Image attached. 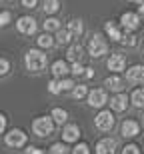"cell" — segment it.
Masks as SVG:
<instances>
[{
    "label": "cell",
    "instance_id": "obj_9",
    "mask_svg": "<svg viewBox=\"0 0 144 154\" xmlns=\"http://www.w3.org/2000/svg\"><path fill=\"white\" fill-rule=\"evenodd\" d=\"M106 68L112 70L114 74H120L122 70L126 68V56L124 54H118V52L110 54V58L106 60Z\"/></svg>",
    "mask_w": 144,
    "mask_h": 154
},
{
    "label": "cell",
    "instance_id": "obj_24",
    "mask_svg": "<svg viewBox=\"0 0 144 154\" xmlns=\"http://www.w3.org/2000/svg\"><path fill=\"white\" fill-rule=\"evenodd\" d=\"M42 28H44V32H54V30H60V20L54 16L46 18L44 20V24H42Z\"/></svg>",
    "mask_w": 144,
    "mask_h": 154
},
{
    "label": "cell",
    "instance_id": "obj_18",
    "mask_svg": "<svg viewBox=\"0 0 144 154\" xmlns=\"http://www.w3.org/2000/svg\"><path fill=\"white\" fill-rule=\"evenodd\" d=\"M82 54H84V50H82L80 44H70L68 50H66V58H68L72 64H74V62H80Z\"/></svg>",
    "mask_w": 144,
    "mask_h": 154
},
{
    "label": "cell",
    "instance_id": "obj_5",
    "mask_svg": "<svg viewBox=\"0 0 144 154\" xmlns=\"http://www.w3.org/2000/svg\"><path fill=\"white\" fill-rule=\"evenodd\" d=\"M116 124V118H114V112L110 110H100L96 116H94V126H96L100 132H110Z\"/></svg>",
    "mask_w": 144,
    "mask_h": 154
},
{
    "label": "cell",
    "instance_id": "obj_7",
    "mask_svg": "<svg viewBox=\"0 0 144 154\" xmlns=\"http://www.w3.org/2000/svg\"><path fill=\"white\" fill-rule=\"evenodd\" d=\"M88 106H92V108H102L104 104L108 102V94L104 88H94V90L88 92Z\"/></svg>",
    "mask_w": 144,
    "mask_h": 154
},
{
    "label": "cell",
    "instance_id": "obj_10",
    "mask_svg": "<svg viewBox=\"0 0 144 154\" xmlns=\"http://www.w3.org/2000/svg\"><path fill=\"white\" fill-rule=\"evenodd\" d=\"M116 148H118V142H116V138H102V140H98L96 142V154H116Z\"/></svg>",
    "mask_w": 144,
    "mask_h": 154
},
{
    "label": "cell",
    "instance_id": "obj_22",
    "mask_svg": "<svg viewBox=\"0 0 144 154\" xmlns=\"http://www.w3.org/2000/svg\"><path fill=\"white\" fill-rule=\"evenodd\" d=\"M72 38H74V36H72V32H70L68 28H60L58 30V36H56V42L60 46H66V44H70Z\"/></svg>",
    "mask_w": 144,
    "mask_h": 154
},
{
    "label": "cell",
    "instance_id": "obj_33",
    "mask_svg": "<svg viewBox=\"0 0 144 154\" xmlns=\"http://www.w3.org/2000/svg\"><path fill=\"white\" fill-rule=\"evenodd\" d=\"M70 70H72V74H74V76H84V70H86V68H84L80 62H74L72 66H70Z\"/></svg>",
    "mask_w": 144,
    "mask_h": 154
},
{
    "label": "cell",
    "instance_id": "obj_13",
    "mask_svg": "<svg viewBox=\"0 0 144 154\" xmlns=\"http://www.w3.org/2000/svg\"><path fill=\"white\" fill-rule=\"evenodd\" d=\"M126 80L132 84H142L144 82V66L142 64H134L126 70Z\"/></svg>",
    "mask_w": 144,
    "mask_h": 154
},
{
    "label": "cell",
    "instance_id": "obj_14",
    "mask_svg": "<svg viewBox=\"0 0 144 154\" xmlns=\"http://www.w3.org/2000/svg\"><path fill=\"white\" fill-rule=\"evenodd\" d=\"M138 132H140V124L136 122V120L128 118V120H124V122L120 124V134L124 138H134Z\"/></svg>",
    "mask_w": 144,
    "mask_h": 154
},
{
    "label": "cell",
    "instance_id": "obj_4",
    "mask_svg": "<svg viewBox=\"0 0 144 154\" xmlns=\"http://www.w3.org/2000/svg\"><path fill=\"white\" fill-rule=\"evenodd\" d=\"M28 140V134L22 130V128H10V130L4 134V144L10 146V148H22Z\"/></svg>",
    "mask_w": 144,
    "mask_h": 154
},
{
    "label": "cell",
    "instance_id": "obj_21",
    "mask_svg": "<svg viewBox=\"0 0 144 154\" xmlns=\"http://www.w3.org/2000/svg\"><path fill=\"white\" fill-rule=\"evenodd\" d=\"M50 116L52 118H54V122H56V124H66V120H68V112H66V110L64 108H54L50 112Z\"/></svg>",
    "mask_w": 144,
    "mask_h": 154
},
{
    "label": "cell",
    "instance_id": "obj_31",
    "mask_svg": "<svg viewBox=\"0 0 144 154\" xmlns=\"http://www.w3.org/2000/svg\"><path fill=\"white\" fill-rule=\"evenodd\" d=\"M72 154H90V148H88V144L78 142L74 148H72Z\"/></svg>",
    "mask_w": 144,
    "mask_h": 154
},
{
    "label": "cell",
    "instance_id": "obj_16",
    "mask_svg": "<svg viewBox=\"0 0 144 154\" xmlns=\"http://www.w3.org/2000/svg\"><path fill=\"white\" fill-rule=\"evenodd\" d=\"M52 76H54V78H66V74H68V72H72V70H70V66H68V62H66V60H56V62L52 64Z\"/></svg>",
    "mask_w": 144,
    "mask_h": 154
},
{
    "label": "cell",
    "instance_id": "obj_28",
    "mask_svg": "<svg viewBox=\"0 0 144 154\" xmlns=\"http://www.w3.org/2000/svg\"><path fill=\"white\" fill-rule=\"evenodd\" d=\"M88 92H90V90H88V86H86V84H76V86H74V90H72V96L80 100V98L88 96Z\"/></svg>",
    "mask_w": 144,
    "mask_h": 154
},
{
    "label": "cell",
    "instance_id": "obj_6",
    "mask_svg": "<svg viewBox=\"0 0 144 154\" xmlns=\"http://www.w3.org/2000/svg\"><path fill=\"white\" fill-rule=\"evenodd\" d=\"M120 24H122V28H124V30L134 32V30L142 24V18H140L138 12H124V14L120 16Z\"/></svg>",
    "mask_w": 144,
    "mask_h": 154
},
{
    "label": "cell",
    "instance_id": "obj_30",
    "mask_svg": "<svg viewBox=\"0 0 144 154\" xmlns=\"http://www.w3.org/2000/svg\"><path fill=\"white\" fill-rule=\"evenodd\" d=\"M48 92H50V94H60V92H62L58 78H54V80H50V82H48Z\"/></svg>",
    "mask_w": 144,
    "mask_h": 154
},
{
    "label": "cell",
    "instance_id": "obj_25",
    "mask_svg": "<svg viewBox=\"0 0 144 154\" xmlns=\"http://www.w3.org/2000/svg\"><path fill=\"white\" fill-rule=\"evenodd\" d=\"M120 42H122L124 46H128V48H134V46L138 44V36L134 34V32H128V30H126V32H124V36H122V40H120Z\"/></svg>",
    "mask_w": 144,
    "mask_h": 154
},
{
    "label": "cell",
    "instance_id": "obj_8",
    "mask_svg": "<svg viewBox=\"0 0 144 154\" xmlns=\"http://www.w3.org/2000/svg\"><path fill=\"white\" fill-rule=\"evenodd\" d=\"M16 28H18V32H20V34L30 36V34H34V32H36L38 24H36V20L32 16H20L16 20Z\"/></svg>",
    "mask_w": 144,
    "mask_h": 154
},
{
    "label": "cell",
    "instance_id": "obj_32",
    "mask_svg": "<svg viewBox=\"0 0 144 154\" xmlns=\"http://www.w3.org/2000/svg\"><path fill=\"white\" fill-rule=\"evenodd\" d=\"M122 154H142L138 148V144H126L124 148H122Z\"/></svg>",
    "mask_w": 144,
    "mask_h": 154
},
{
    "label": "cell",
    "instance_id": "obj_20",
    "mask_svg": "<svg viewBox=\"0 0 144 154\" xmlns=\"http://www.w3.org/2000/svg\"><path fill=\"white\" fill-rule=\"evenodd\" d=\"M130 102H132L136 108H144V88H136V90L130 94Z\"/></svg>",
    "mask_w": 144,
    "mask_h": 154
},
{
    "label": "cell",
    "instance_id": "obj_12",
    "mask_svg": "<svg viewBox=\"0 0 144 154\" xmlns=\"http://www.w3.org/2000/svg\"><path fill=\"white\" fill-rule=\"evenodd\" d=\"M128 102H130V98L124 92H118V94H114V96L110 98V108L114 110V112H124L128 108Z\"/></svg>",
    "mask_w": 144,
    "mask_h": 154
},
{
    "label": "cell",
    "instance_id": "obj_38",
    "mask_svg": "<svg viewBox=\"0 0 144 154\" xmlns=\"http://www.w3.org/2000/svg\"><path fill=\"white\" fill-rule=\"evenodd\" d=\"M4 130H6V116L0 112V134H2Z\"/></svg>",
    "mask_w": 144,
    "mask_h": 154
},
{
    "label": "cell",
    "instance_id": "obj_27",
    "mask_svg": "<svg viewBox=\"0 0 144 154\" xmlns=\"http://www.w3.org/2000/svg\"><path fill=\"white\" fill-rule=\"evenodd\" d=\"M48 154H72V152H68V146L64 142H54L48 150Z\"/></svg>",
    "mask_w": 144,
    "mask_h": 154
},
{
    "label": "cell",
    "instance_id": "obj_35",
    "mask_svg": "<svg viewBox=\"0 0 144 154\" xmlns=\"http://www.w3.org/2000/svg\"><path fill=\"white\" fill-rule=\"evenodd\" d=\"M10 18H12V14H10L8 10H2V12H0V28L10 22Z\"/></svg>",
    "mask_w": 144,
    "mask_h": 154
},
{
    "label": "cell",
    "instance_id": "obj_3",
    "mask_svg": "<svg viewBox=\"0 0 144 154\" xmlns=\"http://www.w3.org/2000/svg\"><path fill=\"white\" fill-rule=\"evenodd\" d=\"M86 48H88V54L92 58H100L108 52V44H106V40H104V36L100 34V32H94V34L88 38Z\"/></svg>",
    "mask_w": 144,
    "mask_h": 154
},
{
    "label": "cell",
    "instance_id": "obj_23",
    "mask_svg": "<svg viewBox=\"0 0 144 154\" xmlns=\"http://www.w3.org/2000/svg\"><path fill=\"white\" fill-rule=\"evenodd\" d=\"M36 44L40 46V48H52L54 46V38L50 36V32H44V34H40L38 38H36Z\"/></svg>",
    "mask_w": 144,
    "mask_h": 154
},
{
    "label": "cell",
    "instance_id": "obj_15",
    "mask_svg": "<svg viewBox=\"0 0 144 154\" xmlns=\"http://www.w3.org/2000/svg\"><path fill=\"white\" fill-rule=\"evenodd\" d=\"M78 138H80V126L78 124H64V128H62L64 142H78Z\"/></svg>",
    "mask_w": 144,
    "mask_h": 154
},
{
    "label": "cell",
    "instance_id": "obj_42",
    "mask_svg": "<svg viewBox=\"0 0 144 154\" xmlns=\"http://www.w3.org/2000/svg\"><path fill=\"white\" fill-rule=\"evenodd\" d=\"M142 52H144V46H142Z\"/></svg>",
    "mask_w": 144,
    "mask_h": 154
},
{
    "label": "cell",
    "instance_id": "obj_34",
    "mask_svg": "<svg viewBox=\"0 0 144 154\" xmlns=\"http://www.w3.org/2000/svg\"><path fill=\"white\" fill-rule=\"evenodd\" d=\"M10 72V62L6 58H0V76H6Z\"/></svg>",
    "mask_w": 144,
    "mask_h": 154
},
{
    "label": "cell",
    "instance_id": "obj_19",
    "mask_svg": "<svg viewBox=\"0 0 144 154\" xmlns=\"http://www.w3.org/2000/svg\"><path fill=\"white\" fill-rule=\"evenodd\" d=\"M66 28L70 30V32H72V36H80L82 32H84V24H82V20L80 18H74V20H70L68 22V26H66Z\"/></svg>",
    "mask_w": 144,
    "mask_h": 154
},
{
    "label": "cell",
    "instance_id": "obj_37",
    "mask_svg": "<svg viewBox=\"0 0 144 154\" xmlns=\"http://www.w3.org/2000/svg\"><path fill=\"white\" fill-rule=\"evenodd\" d=\"M24 154H44L40 148H36V146H26V152Z\"/></svg>",
    "mask_w": 144,
    "mask_h": 154
},
{
    "label": "cell",
    "instance_id": "obj_17",
    "mask_svg": "<svg viewBox=\"0 0 144 154\" xmlns=\"http://www.w3.org/2000/svg\"><path fill=\"white\" fill-rule=\"evenodd\" d=\"M104 86L108 88V90H112V92H122L124 90V80H122V76H118V74H112V76H108V78L104 80Z\"/></svg>",
    "mask_w": 144,
    "mask_h": 154
},
{
    "label": "cell",
    "instance_id": "obj_36",
    "mask_svg": "<svg viewBox=\"0 0 144 154\" xmlns=\"http://www.w3.org/2000/svg\"><path fill=\"white\" fill-rule=\"evenodd\" d=\"M20 2H22L24 8H34V6L38 4V0H20Z\"/></svg>",
    "mask_w": 144,
    "mask_h": 154
},
{
    "label": "cell",
    "instance_id": "obj_40",
    "mask_svg": "<svg viewBox=\"0 0 144 154\" xmlns=\"http://www.w3.org/2000/svg\"><path fill=\"white\" fill-rule=\"evenodd\" d=\"M138 14H140V18H142V22H144V2H140V6H138Z\"/></svg>",
    "mask_w": 144,
    "mask_h": 154
},
{
    "label": "cell",
    "instance_id": "obj_26",
    "mask_svg": "<svg viewBox=\"0 0 144 154\" xmlns=\"http://www.w3.org/2000/svg\"><path fill=\"white\" fill-rule=\"evenodd\" d=\"M44 12L46 14H54V12H58V8H60V0H44Z\"/></svg>",
    "mask_w": 144,
    "mask_h": 154
},
{
    "label": "cell",
    "instance_id": "obj_29",
    "mask_svg": "<svg viewBox=\"0 0 144 154\" xmlns=\"http://www.w3.org/2000/svg\"><path fill=\"white\" fill-rule=\"evenodd\" d=\"M58 82H60V88H62V90H70V92L74 90V86H76L72 78H60Z\"/></svg>",
    "mask_w": 144,
    "mask_h": 154
},
{
    "label": "cell",
    "instance_id": "obj_2",
    "mask_svg": "<svg viewBox=\"0 0 144 154\" xmlns=\"http://www.w3.org/2000/svg\"><path fill=\"white\" fill-rule=\"evenodd\" d=\"M54 126H56V122H54L52 116H38V118L32 120V132L40 138L52 136L54 134Z\"/></svg>",
    "mask_w": 144,
    "mask_h": 154
},
{
    "label": "cell",
    "instance_id": "obj_1",
    "mask_svg": "<svg viewBox=\"0 0 144 154\" xmlns=\"http://www.w3.org/2000/svg\"><path fill=\"white\" fill-rule=\"evenodd\" d=\"M24 64H26V68H28L30 72H40V70L46 68L48 58H46V54H44L42 50L30 48V50L24 54Z\"/></svg>",
    "mask_w": 144,
    "mask_h": 154
},
{
    "label": "cell",
    "instance_id": "obj_41",
    "mask_svg": "<svg viewBox=\"0 0 144 154\" xmlns=\"http://www.w3.org/2000/svg\"><path fill=\"white\" fill-rule=\"evenodd\" d=\"M128 2H144V0H128Z\"/></svg>",
    "mask_w": 144,
    "mask_h": 154
},
{
    "label": "cell",
    "instance_id": "obj_11",
    "mask_svg": "<svg viewBox=\"0 0 144 154\" xmlns=\"http://www.w3.org/2000/svg\"><path fill=\"white\" fill-rule=\"evenodd\" d=\"M104 30H106L108 38L110 40H116V42H120L122 36H124V32H126V30L122 28V24L118 26V22H114V20H108V22L104 24Z\"/></svg>",
    "mask_w": 144,
    "mask_h": 154
},
{
    "label": "cell",
    "instance_id": "obj_39",
    "mask_svg": "<svg viewBox=\"0 0 144 154\" xmlns=\"http://www.w3.org/2000/svg\"><path fill=\"white\" fill-rule=\"evenodd\" d=\"M94 76V70L90 68V66H86V70H84V78H92Z\"/></svg>",
    "mask_w": 144,
    "mask_h": 154
}]
</instances>
